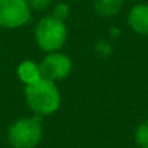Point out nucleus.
I'll use <instances>...</instances> for the list:
<instances>
[{"label": "nucleus", "instance_id": "nucleus-1", "mask_svg": "<svg viewBox=\"0 0 148 148\" xmlns=\"http://www.w3.org/2000/svg\"><path fill=\"white\" fill-rule=\"evenodd\" d=\"M23 96L29 110L41 118L54 115L61 106V92L58 84L44 77L25 86Z\"/></svg>", "mask_w": 148, "mask_h": 148}, {"label": "nucleus", "instance_id": "nucleus-2", "mask_svg": "<svg viewBox=\"0 0 148 148\" xmlns=\"http://www.w3.org/2000/svg\"><path fill=\"white\" fill-rule=\"evenodd\" d=\"M34 36L41 51H44L45 54L55 52L64 48L68 38V28L65 25V21H61L51 13L42 16L36 22Z\"/></svg>", "mask_w": 148, "mask_h": 148}, {"label": "nucleus", "instance_id": "nucleus-3", "mask_svg": "<svg viewBox=\"0 0 148 148\" xmlns=\"http://www.w3.org/2000/svg\"><path fill=\"white\" fill-rule=\"evenodd\" d=\"M6 136L10 148H36L44 138L42 118L32 115L16 119L8 128Z\"/></svg>", "mask_w": 148, "mask_h": 148}, {"label": "nucleus", "instance_id": "nucleus-4", "mask_svg": "<svg viewBox=\"0 0 148 148\" xmlns=\"http://www.w3.org/2000/svg\"><path fill=\"white\" fill-rule=\"evenodd\" d=\"M32 10L26 0H0V28L19 29L29 23Z\"/></svg>", "mask_w": 148, "mask_h": 148}, {"label": "nucleus", "instance_id": "nucleus-5", "mask_svg": "<svg viewBox=\"0 0 148 148\" xmlns=\"http://www.w3.org/2000/svg\"><path fill=\"white\" fill-rule=\"evenodd\" d=\"M39 68H41V74L44 79L58 83L61 80H65L71 74L73 61L62 51L48 52L39 61Z\"/></svg>", "mask_w": 148, "mask_h": 148}, {"label": "nucleus", "instance_id": "nucleus-6", "mask_svg": "<svg viewBox=\"0 0 148 148\" xmlns=\"http://www.w3.org/2000/svg\"><path fill=\"white\" fill-rule=\"evenodd\" d=\"M126 23L136 35L148 36V3L136 2L128 12Z\"/></svg>", "mask_w": 148, "mask_h": 148}, {"label": "nucleus", "instance_id": "nucleus-7", "mask_svg": "<svg viewBox=\"0 0 148 148\" xmlns=\"http://www.w3.org/2000/svg\"><path fill=\"white\" fill-rule=\"evenodd\" d=\"M16 76H18V80L23 86H29V84L38 82L39 79H42L39 62H36L34 60H23V61H21L18 68H16Z\"/></svg>", "mask_w": 148, "mask_h": 148}, {"label": "nucleus", "instance_id": "nucleus-8", "mask_svg": "<svg viewBox=\"0 0 148 148\" xmlns=\"http://www.w3.org/2000/svg\"><path fill=\"white\" fill-rule=\"evenodd\" d=\"M123 3L125 0H93V8L99 16L112 18L122 10Z\"/></svg>", "mask_w": 148, "mask_h": 148}, {"label": "nucleus", "instance_id": "nucleus-9", "mask_svg": "<svg viewBox=\"0 0 148 148\" xmlns=\"http://www.w3.org/2000/svg\"><path fill=\"white\" fill-rule=\"evenodd\" d=\"M134 141L139 148H148V119L136 126L134 132Z\"/></svg>", "mask_w": 148, "mask_h": 148}, {"label": "nucleus", "instance_id": "nucleus-10", "mask_svg": "<svg viewBox=\"0 0 148 148\" xmlns=\"http://www.w3.org/2000/svg\"><path fill=\"white\" fill-rule=\"evenodd\" d=\"M32 12H45L48 10L55 0H26Z\"/></svg>", "mask_w": 148, "mask_h": 148}, {"label": "nucleus", "instance_id": "nucleus-11", "mask_svg": "<svg viewBox=\"0 0 148 148\" xmlns=\"http://www.w3.org/2000/svg\"><path fill=\"white\" fill-rule=\"evenodd\" d=\"M52 15H54L55 18L61 19V21H65V19L70 16V6H68L67 3H64V2H60V3H57V5L54 6Z\"/></svg>", "mask_w": 148, "mask_h": 148}, {"label": "nucleus", "instance_id": "nucleus-12", "mask_svg": "<svg viewBox=\"0 0 148 148\" xmlns=\"http://www.w3.org/2000/svg\"><path fill=\"white\" fill-rule=\"evenodd\" d=\"M134 2H142V0H134Z\"/></svg>", "mask_w": 148, "mask_h": 148}]
</instances>
